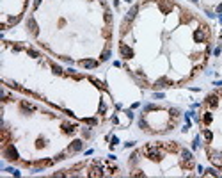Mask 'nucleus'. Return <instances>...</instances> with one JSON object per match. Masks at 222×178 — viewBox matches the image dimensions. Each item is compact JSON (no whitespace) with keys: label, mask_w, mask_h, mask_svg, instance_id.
Instances as JSON below:
<instances>
[{"label":"nucleus","mask_w":222,"mask_h":178,"mask_svg":"<svg viewBox=\"0 0 222 178\" xmlns=\"http://www.w3.org/2000/svg\"><path fill=\"white\" fill-rule=\"evenodd\" d=\"M142 153H144L148 158H151V160H160L162 155H164L160 144H148V146L142 148Z\"/></svg>","instance_id":"nucleus-1"},{"label":"nucleus","mask_w":222,"mask_h":178,"mask_svg":"<svg viewBox=\"0 0 222 178\" xmlns=\"http://www.w3.org/2000/svg\"><path fill=\"white\" fill-rule=\"evenodd\" d=\"M2 153H4V157L9 158V160H18V151H16L14 144H7L5 148H2Z\"/></svg>","instance_id":"nucleus-2"},{"label":"nucleus","mask_w":222,"mask_h":178,"mask_svg":"<svg viewBox=\"0 0 222 178\" xmlns=\"http://www.w3.org/2000/svg\"><path fill=\"white\" fill-rule=\"evenodd\" d=\"M119 50H121V55H123L125 59H130V57H133V52H132V48H128L125 43H121V45H119Z\"/></svg>","instance_id":"nucleus-3"},{"label":"nucleus","mask_w":222,"mask_h":178,"mask_svg":"<svg viewBox=\"0 0 222 178\" xmlns=\"http://www.w3.org/2000/svg\"><path fill=\"white\" fill-rule=\"evenodd\" d=\"M169 85H172V82L171 80H167V78H160V80H157L155 82V89H162V87H169Z\"/></svg>","instance_id":"nucleus-4"},{"label":"nucleus","mask_w":222,"mask_h":178,"mask_svg":"<svg viewBox=\"0 0 222 178\" xmlns=\"http://www.w3.org/2000/svg\"><path fill=\"white\" fill-rule=\"evenodd\" d=\"M210 160H212L215 166H222V155L217 153V151H212V153H210Z\"/></svg>","instance_id":"nucleus-5"},{"label":"nucleus","mask_w":222,"mask_h":178,"mask_svg":"<svg viewBox=\"0 0 222 178\" xmlns=\"http://www.w3.org/2000/svg\"><path fill=\"white\" fill-rule=\"evenodd\" d=\"M80 150H82V141H73V143L69 144V148H68L69 153H76V151H80Z\"/></svg>","instance_id":"nucleus-6"},{"label":"nucleus","mask_w":222,"mask_h":178,"mask_svg":"<svg viewBox=\"0 0 222 178\" xmlns=\"http://www.w3.org/2000/svg\"><path fill=\"white\" fill-rule=\"evenodd\" d=\"M89 176H103V171H101V168H98V162H94V166L91 168Z\"/></svg>","instance_id":"nucleus-7"},{"label":"nucleus","mask_w":222,"mask_h":178,"mask_svg":"<svg viewBox=\"0 0 222 178\" xmlns=\"http://www.w3.org/2000/svg\"><path fill=\"white\" fill-rule=\"evenodd\" d=\"M137 11H139V7H137V5H133V7L130 9V13L126 14V18H125V23H130V21L133 20V18H135V14H137Z\"/></svg>","instance_id":"nucleus-8"},{"label":"nucleus","mask_w":222,"mask_h":178,"mask_svg":"<svg viewBox=\"0 0 222 178\" xmlns=\"http://www.w3.org/2000/svg\"><path fill=\"white\" fill-rule=\"evenodd\" d=\"M27 27L30 29V32L34 34V36L37 34V25H36V21H34V18H32V16L29 18V21H27Z\"/></svg>","instance_id":"nucleus-9"},{"label":"nucleus","mask_w":222,"mask_h":178,"mask_svg":"<svg viewBox=\"0 0 222 178\" xmlns=\"http://www.w3.org/2000/svg\"><path fill=\"white\" fill-rule=\"evenodd\" d=\"M82 66H84V68H96V66H98V61H91V59H85V61H82Z\"/></svg>","instance_id":"nucleus-10"},{"label":"nucleus","mask_w":222,"mask_h":178,"mask_svg":"<svg viewBox=\"0 0 222 178\" xmlns=\"http://www.w3.org/2000/svg\"><path fill=\"white\" fill-rule=\"evenodd\" d=\"M217 100H219L217 94H210V96L206 98V104L210 105V107H215V105H217Z\"/></svg>","instance_id":"nucleus-11"},{"label":"nucleus","mask_w":222,"mask_h":178,"mask_svg":"<svg viewBox=\"0 0 222 178\" xmlns=\"http://www.w3.org/2000/svg\"><path fill=\"white\" fill-rule=\"evenodd\" d=\"M164 148H165L167 151H178V150H180V146H178L176 143H167V144H165Z\"/></svg>","instance_id":"nucleus-12"},{"label":"nucleus","mask_w":222,"mask_h":178,"mask_svg":"<svg viewBox=\"0 0 222 178\" xmlns=\"http://www.w3.org/2000/svg\"><path fill=\"white\" fill-rule=\"evenodd\" d=\"M203 136H204V139H206V141H212L213 134L210 132V130H208V128H204V130H203Z\"/></svg>","instance_id":"nucleus-13"},{"label":"nucleus","mask_w":222,"mask_h":178,"mask_svg":"<svg viewBox=\"0 0 222 178\" xmlns=\"http://www.w3.org/2000/svg\"><path fill=\"white\" fill-rule=\"evenodd\" d=\"M108 57H110V50L107 48L105 52H101V55H100V61H107Z\"/></svg>","instance_id":"nucleus-14"},{"label":"nucleus","mask_w":222,"mask_h":178,"mask_svg":"<svg viewBox=\"0 0 222 178\" xmlns=\"http://www.w3.org/2000/svg\"><path fill=\"white\" fill-rule=\"evenodd\" d=\"M20 105L23 107V109H29V111H34V109H36V107H34L32 104H29V102H25V100H23V102H21Z\"/></svg>","instance_id":"nucleus-15"},{"label":"nucleus","mask_w":222,"mask_h":178,"mask_svg":"<svg viewBox=\"0 0 222 178\" xmlns=\"http://www.w3.org/2000/svg\"><path fill=\"white\" fill-rule=\"evenodd\" d=\"M208 123H212V114L204 112V125H208Z\"/></svg>","instance_id":"nucleus-16"},{"label":"nucleus","mask_w":222,"mask_h":178,"mask_svg":"<svg viewBox=\"0 0 222 178\" xmlns=\"http://www.w3.org/2000/svg\"><path fill=\"white\" fill-rule=\"evenodd\" d=\"M50 66H52V70L55 71V73H62V70H61V66H57V64L50 63Z\"/></svg>","instance_id":"nucleus-17"},{"label":"nucleus","mask_w":222,"mask_h":178,"mask_svg":"<svg viewBox=\"0 0 222 178\" xmlns=\"http://www.w3.org/2000/svg\"><path fill=\"white\" fill-rule=\"evenodd\" d=\"M105 21H107V23H110V21H112V14H110V11H107V13H105Z\"/></svg>","instance_id":"nucleus-18"},{"label":"nucleus","mask_w":222,"mask_h":178,"mask_svg":"<svg viewBox=\"0 0 222 178\" xmlns=\"http://www.w3.org/2000/svg\"><path fill=\"white\" fill-rule=\"evenodd\" d=\"M204 175H208V176H217L219 173H217L215 169H208V173H204Z\"/></svg>","instance_id":"nucleus-19"},{"label":"nucleus","mask_w":222,"mask_h":178,"mask_svg":"<svg viewBox=\"0 0 222 178\" xmlns=\"http://www.w3.org/2000/svg\"><path fill=\"white\" fill-rule=\"evenodd\" d=\"M29 53H30L32 57H39V53L36 52V50H32V48H30V50H29Z\"/></svg>","instance_id":"nucleus-20"},{"label":"nucleus","mask_w":222,"mask_h":178,"mask_svg":"<svg viewBox=\"0 0 222 178\" xmlns=\"http://www.w3.org/2000/svg\"><path fill=\"white\" fill-rule=\"evenodd\" d=\"M39 4H41V0H34V7H37Z\"/></svg>","instance_id":"nucleus-21"},{"label":"nucleus","mask_w":222,"mask_h":178,"mask_svg":"<svg viewBox=\"0 0 222 178\" xmlns=\"http://www.w3.org/2000/svg\"><path fill=\"white\" fill-rule=\"evenodd\" d=\"M217 11H219V13H222V4L219 5V7H217Z\"/></svg>","instance_id":"nucleus-22"},{"label":"nucleus","mask_w":222,"mask_h":178,"mask_svg":"<svg viewBox=\"0 0 222 178\" xmlns=\"http://www.w3.org/2000/svg\"><path fill=\"white\" fill-rule=\"evenodd\" d=\"M192 2H197V0H192Z\"/></svg>","instance_id":"nucleus-23"},{"label":"nucleus","mask_w":222,"mask_h":178,"mask_svg":"<svg viewBox=\"0 0 222 178\" xmlns=\"http://www.w3.org/2000/svg\"><path fill=\"white\" fill-rule=\"evenodd\" d=\"M126 2H132V0H126Z\"/></svg>","instance_id":"nucleus-24"}]
</instances>
